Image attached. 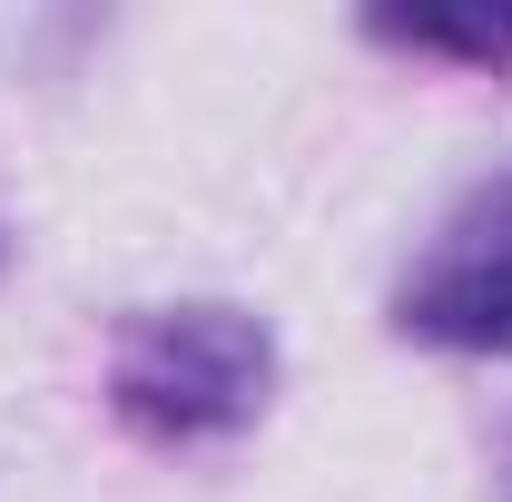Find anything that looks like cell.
<instances>
[{"label": "cell", "mask_w": 512, "mask_h": 502, "mask_svg": "<svg viewBox=\"0 0 512 502\" xmlns=\"http://www.w3.org/2000/svg\"><path fill=\"white\" fill-rule=\"evenodd\" d=\"M276 335L247 306H148L109 345V404L158 443H207L266 414Z\"/></svg>", "instance_id": "6da1fadb"}, {"label": "cell", "mask_w": 512, "mask_h": 502, "mask_svg": "<svg viewBox=\"0 0 512 502\" xmlns=\"http://www.w3.org/2000/svg\"><path fill=\"white\" fill-rule=\"evenodd\" d=\"M394 325L463 355H512V178L473 188L434 227L424 266L394 286Z\"/></svg>", "instance_id": "7a4b0ae2"}, {"label": "cell", "mask_w": 512, "mask_h": 502, "mask_svg": "<svg viewBox=\"0 0 512 502\" xmlns=\"http://www.w3.org/2000/svg\"><path fill=\"white\" fill-rule=\"evenodd\" d=\"M0 256H10V247H0Z\"/></svg>", "instance_id": "3957f363"}]
</instances>
